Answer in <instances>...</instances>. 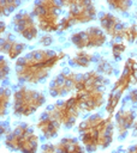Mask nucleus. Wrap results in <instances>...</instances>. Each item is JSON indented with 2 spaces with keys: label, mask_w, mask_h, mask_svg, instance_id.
Here are the masks:
<instances>
[{
  "label": "nucleus",
  "mask_w": 137,
  "mask_h": 153,
  "mask_svg": "<svg viewBox=\"0 0 137 153\" xmlns=\"http://www.w3.org/2000/svg\"><path fill=\"white\" fill-rule=\"evenodd\" d=\"M66 57L62 50L37 48L26 51L14 61V76L18 84L38 85L47 81L54 67Z\"/></svg>",
  "instance_id": "obj_1"
},
{
  "label": "nucleus",
  "mask_w": 137,
  "mask_h": 153,
  "mask_svg": "<svg viewBox=\"0 0 137 153\" xmlns=\"http://www.w3.org/2000/svg\"><path fill=\"white\" fill-rule=\"evenodd\" d=\"M79 140L88 153L109 147L114 140L115 128L113 116L94 112L87 115L77 124Z\"/></svg>",
  "instance_id": "obj_2"
},
{
  "label": "nucleus",
  "mask_w": 137,
  "mask_h": 153,
  "mask_svg": "<svg viewBox=\"0 0 137 153\" xmlns=\"http://www.w3.org/2000/svg\"><path fill=\"white\" fill-rule=\"evenodd\" d=\"M47 103L44 92L31 87L30 85L18 84L13 88L11 111L14 117H30L36 114Z\"/></svg>",
  "instance_id": "obj_3"
},
{
  "label": "nucleus",
  "mask_w": 137,
  "mask_h": 153,
  "mask_svg": "<svg viewBox=\"0 0 137 153\" xmlns=\"http://www.w3.org/2000/svg\"><path fill=\"white\" fill-rule=\"evenodd\" d=\"M4 145L13 152L37 153L40 136L28 122H19L4 136Z\"/></svg>",
  "instance_id": "obj_4"
},
{
  "label": "nucleus",
  "mask_w": 137,
  "mask_h": 153,
  "mask_svg": "<svg viewBox=\"0 0 137 153\" xmlns=\"http://www.w3.org/2000/svg\"><path fill=\"white\" fill-rule=\"evenodd\" d=\"M62 11L61 2L55 0H38L31 7V13L42 33L59 32Z\"/></svg>",
  "instance_id": "obj_5"
},
{
  "label": "nucleus",
  "mask_w": 137,
  "mask_h": 153,
  "mask_svg": "<svg viewBox=\"0 0 137 153\" xmlns=\"http://www.w3.org/2000/svg\"><path fill=\"white\" fill-rule=\"evenodd\" d=\"M46 110L61 126V128L65 129H71L76 124H78L77 122L83 115L79 99L75 93L64 99L56 100Z\"/></svg>",
  "instance_id": "obj_6"
},
{
  "label": "nucleus",
  "mask_w": 137,
  "mask_h": 153,
  "mask_svg": "<svg viewBox=\"0 0 137 153\" xmlns=\"http://www.w3.org/2000/svg\"><path fill=\"white\" fill-rule=\"evenodd\" d=\"M62 8L66 11L65 18L72 26L89 24L97 19L99 11L94 1L90 0H64L60 1Z\"/></svg>",
  "instance_id": "obj_7"
},
{
  "label": "nucleus",
  "mask_w": 137,
  "mask_h": 153,
  "mask_svg": "<svg viewBox=\"0 0 137 153\" xmlns=\"http://www.w3.org/2000/svg\"><path fill=\"white\" fill-rule=\"evenodd\" d=\"M68 41L77 50H88L103 47L108 41V36L99 25H90L70 33Z\"/></svg>",
  "instance_id": "obj_8"
},
{
  "label": "nucleus",
  "mask_w": 137,
  "mask_h": 153,
  "mask_svg": "<svg viewBox=\"0 0 137 153\" xmlns=\"http://www.w3.org/2000/svg\"><path fill=\"white\" fill-rule=\"evenodd\" d=\"M12 31L25 42H32L40 37V30L31 11L18 10L11 18Z\"/></svg>",
  "instance_id": "obj_9"
},
{
  "label": "nucleus",
  "mask_w": 137,
  "mask_h": 153,
  "mask_svg": "<svg viewBox=\"0 0 137 153\" xmlns=\"http://www.w3.org/2000/svg\"><path fill=\"white\" fill-rule=\"evenodd\" d=\"M79 73L71 69H62L56 73L48 82L47 91L52 98L68 97L75 93Z\"/></svg>",
  "instance_id": "obj_10"
},
{
  "label": "nucleus",
  "mask_w": 137,
  "mask_h": 153,
  "mask_svg": "<svg viewBox=\"0 0 137 153\" xmlns=\"http://www.w3.org/2000/svg\"><path fill=\"white\" fill-rule=\"evenodd\" d=\"M97 20L99 26L111 38V41H123L126 23H124L121 18L112 11H101L99 12Z\"/></svg>",
  "instance_id": "obj_11"
},
{
  "label": "nucleus",
  "mask_w": 137,
  "mask_h": 153,
  "mask_svg": "<svg viewBox=\"0 0 137 153\" xmlns=\"http://www.w3.org/2000/svg\"><path fill=\"white\" fill-rule=\"evenodd\" d=\"M136 120H137V112L135 106L127 104V102L125 100L113 116L117 136L119 139H124L129 134V131L132 130Z\"/></svg>",
  "instance_id": "obj_12"
},
{
  "label": "nucleus",
  "mask_w": 137,
  "mask_h": 153,
  "mask_svg": "<svg viewBox=\"0 0 137 153\" xmlns=\"http://www.w3.org/2000/svg\"><path fill=\"white\" fill-rule=\"evenodd\" d=\"M136 84H137V59L131 56L126 59L123 66V71L120 75L117 78V80L114 81L111 91L123 96L126 91L130 90L131 86Z\"/></svg>",
  "instance_id": "obj_13"
},
{
  "label": "nucleus",
  "mask_w": 137,
  "mask_h": 153,
  "mask_svg": "<svg viewBox=\"0 0 137 153\" xmlns=\"http://www.w3.org/2000/svg\"><path fill=\"white\" fill-rule=\"evenodd\" d=\"M77 94L79 103H81V109L83 115H89L97 112L102 106L106 104V90H90V91H84V92H75Z\"/></svg>",
  "instance_id": "obj_14"
},
{
  "label": "nucleus",
  "mask_w": 137,
  "mask_h": 153,
  "mask_svg": "<svg viewBox=\"0 0 137 153\" xmlns=\"http://www.w3.org/2000/svg\"><path fill=\"white\" fill-rule=\"evenodd\" d=\"M109 85V79L101 75L96 69L79 73L77 87L75 92H84L90 90H106Z\"/></svg>",
  "instance_id": "obj_15"
},
{
  "label": "nucleus",
  "mask_w": 137,
  "mask_h": 153,
  "mask_svg": "<svg viewBox=\"0 0 137 153\" xmlns=\"http://www.w3.org/2000/svg\"><path fill=\"white\" fill-rule=\"evenodd\" d=\"M26 49V43L24 41L17 39L16 35L12 32H6L4 36H1V42H0V50L1 55L7 57L8 60L17 61Z\"/></svg>",
  "instance_id": "obj_16"
},
{
  "label": "nucleus",
  "mask_w": 137,
  "mask_h": 153,
  "mask_svg": "<svg viewBox=\"0 0 137 153\" xmlns=\"http://www.w3.org/2000/svg\"><path fill=\"white\" fill-rule=\"evenodd\" d=\"M36 129L38 130L40 136L43 140L49 141L58 137L61 130V126L48 114L47 110H44L36 121Z\"/></svg>",
  "instance_id": "obj_17"
},
{
  "label": "nucleus",
  "mask_w": 137,
  "mask_h": 153,
  "mask_svg": "<svg viewBox=\"0 0 137 153\" xmlns=\"http://www.w3.org/2000/svg\"><path fill=\"white\" fill-rule=\"evenodd\" d=\"M96 57L93 53L88 51V50H77L72 56L68 57V66H71L72 68H79V69H87L90 67V65H93L94 62H96Z\"/></svg>",
  "instance_id": "obj_18"
},
{
  "label": "nucleus",
  "mask_w": 137,
  "mask_h": 153,
  "mask_svg": "<svg viewBox=\"0 0 137 153\" xmlns=\"http://www.w3.org/2000/svg\"><path fill=\"white\" fill-rule=\"evenodd\" d=\"M55 145L59 153H87L81 140L73 136H64Z\"/></svg>",
  "instance_id": "obj_19"
},
{
  "label": "nucleus",
  "mask_w": 137,
  "mask_h": 153,
  "mask_svg": "<svg viewBox=\"0 0 137 153\" xmlns=\"http://www.w3.org/2000/svg\"><path fill=\"white\" fill-rule=\"evenodd\" d=\"M12 96H13V88L8 85H1L0 91V115L1 118H5L8 109L12 105Z\"/></svg>",
  "instance_id": "obj_20"
},
{
  "label": "nucleus",
  "mask_w": 137,
  "mask_h": 153,
  "mask_svg": "<svg viewBox=\"0 0 137 153\" xmlns=\"http://www.w3.org/2000/svg\"><path fill=\"white\" fill-rule=\"evenodd\" d=\"M121 94L109 91L107 94V99H106V104H105V111L107 115L114 116V114L117 112V110L119 109V104L121 102Z\"/></svg>",
  "instance_id": "obj_21"
},
{
  "label": "nucleus",
  "mask_w": 137,
  "mask_h": 153,
  "mask_svg": "<svg viewBox=\"0 0 137 153\" xmlns=\"http://www.w3.org/2000/svg\"><path fill=\"white\" fill-rule=\"evenodd\" d=\"M106 5L108 6V8H111L109 11H112L113 13L126 14L130 12V10L132 7V1H130V0H108V1H106Z\"/></svg>",
  "instance_id": "obj_22"
},
{
  "label": "nucleus",
  "mask_w": 137,
  "mask_h": 153,
  "mask_svg": "<svg viewBox=\"0 0 137 153\" xmlns=\"http://www.w3.org/2000/svg\"><path fill=\"white\" fill-rule=\"evenodd\" d=\"M101 75H103V76H106V78H111L113 74H114V72H115V68H114V65L112 63V61L111 60H108L107 57H103V56H101V57H97V60H96V68H95Z\"/></svg>",
  "instance_id": "obj_23"
},
{
  "label": "nucleus",
  "mask_w": 137,
  "mask_h": 153,
  "mask_svg": "<svg viewBox=\"0 0 137 153\" xmlns=\"http://www.w3.org/2000/svg\"><path fill=\"white\" fill-rule=\"evenodd\" d=\"M22 5L20 1L18 0H1L0 1V14L1 18L8 17L12 13L14 14L17 12V8Z\"/></svg>",
  "instance_id": "obj_24"
},
{
  "label": "nucleus",
  "mask_w": 137,
  "mask_h": 153,
  "mask_svg": "<svg viewBox=\"0 0 137 153\" xmlns=\"http://www.w3.org/2000/svg\"><path fill=\"white\" fill-rule=\"evenodd\" d=\"M126 50V43L123 41H112L111 43V56L114 61H119Z\"/></svg>",
  "instance_id": "obj_25"
},
{
  "label": "nucleus",
  "mask_w": 137,
  "mask_h": 153,
  "mask_svg": "<svg viewBox=\"0 0 137 153\" xmlns=\"http://www.w3.org/2000/svg\"><path fill=\"white\" fill-rule=\"evenodd\" d=\"M10 73H11V66H10L8 59L5 57L4 55H1L0 56V78H1L2 85H5L6 81L8 80Z\"/></svg>",
  "instance_id": "obj_26"
},
{
  "label": "nucleus",
  "mask_w": 137,
  "mask_h": 153,
  "mask_svg": "<svg viewBox=\"0 0 137 153\" xmlns=\"http://www.w3.org/2000/svg\"><path fill=\"white\" fill-rule=\"evenodd\" d=\"M123 41L127 42V43H133L137 41V24H135V23L126 24Z\"/></svg>",
  "instance_id": "obj_27"
},
{
  "label": "nucleus",
  "mask_w": 137,
  "mask_h": 153,
  "mask_svg": "<svg viewBox=\"0 0 137 153\" xmlns=\"http://www.w3.org/2000/svg\"><path fill=\"white\" fill-rule=\"evenodd\" d=\"M37 39H38V43L43 48L50 47L53 44V42H54V37L52 36V33H42V35H40V37Z\"/></svg>",
  "instance_id": "obj_28"
},
{
  "label": "nucleus",
  "mask_w": 137,
  "mask_h": 153,
  "mask_svg": "<svg viewBox=\"0 0 137 153\" xmlns=\"http://www.w3.org/2000/svg\"><path fill=\"white\" fill-rule=\"evenodd\" d=\"M125 100H126L129 104H131V105H133V106H137V88H131V90H129Z\"/></svg>",
  "instance_id": "obj_29"
},
{
  "label": "nucleus",
  "mask_w": 137,
  "mask_h": 153,
  "mask_svg": "<svg viewBox=\"0 0 137 153\" xmlns=\"http://www.w3.org/2000/svg\"><path fill=\"white\" fill-rule=\"evenodd\" d=\"M40 152L41 153H56V145L47 141L42 143V146L40 147Z\"/></svg>",
  "instance_id": "obj_30"
},
{
  "label": "nucleus",
  "mask_w": 137,
  "mask_h": 153,
  "mask_svg": "<svg viewBox=\"0 0 137 153\" xmlns=\"http://www.w3.org/2000/svg\"><path fill=\"white\" fill-rule=\"evenodd\" d=\"M121 153H137V143L130 146L129 148H126V149H125L124 152H121Z\"/></svg>",
  "instance_id": "obj_31"
},
{
  "label": "nucleus",
  "mask_w": 137,
  "mask_h": 153,
  "mask_svg": "<svg viewBox=\"0 0 137 153\" xmlns=\"http://www.w3.org/2000/svg\"><path fill=\"white\" fill-rule=\"evenodd\" d=\"M7 32V29H6V24L4 20H1V36H4L5 33Z\"/></svg>",
  "instance_id": "obj_32"
},
{
  "label": "nucleus",
  "mask_w": 137,
  "mask_h": 153,
  "mask_svg": "<svg viewBox=\"0 0 137 153\" xmlns=\"http://www.w3.org/2000/svg\"><path fill=\"white\" fill-rule=\"evenodd\" d=\"M132 135L137 137V120H136V122H135V124L132 127Z\"/></svg>",
  "instance_id": "obj_33"
},
{
  "label": "nucleus",
  "mask_w": 137,
  "mask_h": 153,
  "mask_svg": "<svg viewBox=\"0 0 137 153\" xmlns=\"http://www.w3.org/2000/svg\"><path fill=\"white\" fill-rule=\"evenodd\" d=\"M115 153H119V152H115Z\"/></svg>",
  "instance_id": "obj_34"
}]
</instances>
